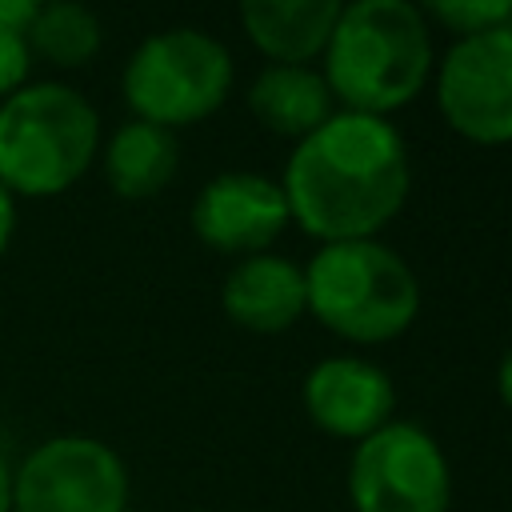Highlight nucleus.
I'll list each match as a JSON object with an SVG mask.
<instances>
[{"label": "nucleus", "mask_w": 512, "mask_h": 512, "mask_svg": "<svg viewBox=\"0 0 512 512\" xmlns=\"http://www.w3.org/2000/svg\"><path fill=\"white\" fill-rule=\"evenodd\" d=\"M280 188L304 232L368 240L408 196V148L384 116L336 112L300 136Z\"/></svg>", "instance_id": "obj_1"}, {"label": "nucleus", "mask_w": 512, "mask_h": 512, "mask_svg": "<svg viewBox=\"0 0 512 512\" xmlns=\"http://www.w3.org/2000/svg\"><path fill=\"white\" fill-rule=\"evenodd\" d=\"M432 64L424 16L408 0H356L340 8L324 44V84L348 112L384 116L408 104Z\"/></svg>", "instance_id": "obj_2"}, {"label": "nucleus", "mask_w": 512, "mask_h": 512, "mask_svg": "<svg viewBox=\"0 0 512 512\" xmlns=\"http://www.w3.org/2000/svg\"><path fill=\"white\" fill-rule=\"evenodd\" d=\"M100 116L68 84H24L0 104V188L60 196L96 160Z\"/></svg>", "instance_id": "obj_3"}, {"label": "nucleus", "mask_w": 512, "mask_h": 512, "mask_svg": "<svg viewBox=\"0 0 512 512\" xmlns=\"http://www.w3.org/2000/svg\"><path fill=\"white\" fill-rule=\"evenodd\" d=\"M308 308L340 336L376 344L404 332L420 308L416 272L376 240L324 244L304 268Z\"/></svg>", "instance_id": "obj_4"}, {"label": "nucleus", "mask_w": 512, "mask_h": 512, "mask_svg": "<svg viewBox=\"0 0 512 512\" xmlns=\"http://www.w3.org/2000/svg\"><path fill=\"white\" fill-rule=\"evenodd\" d=\"M232 88L228 48L200 28L148 36L124 64V100L136 120L176 128L220 108Z\"/></svg>", "instance_id": "obj_5"}, {"label": "nucleus", "mask_w": 512, "mask_h": 512, "mask_svg": "<svg viewBox=\"0 0 512 512\" xmlns=\"http://www.w3.org/2000/svg\"><path fill=\"white\" fill-rule=\"evenodd\" d=\"M12 512H128V468L96 436H52L12 472Z\"/></svg>", "instance_id": "obj_6"}, {"label": "nucleus", "mask_w": 512, "mask_h": 512, "mask_svg": "<svg viewBox=\"0 0 512 512\" xmlns=\"http://www.w3.org/2000/svg\"><path fill=\"white\" fill-rule=\"evenodd\" d=\"M348 492L356 512H444L452 492L448 460L424 428L388 420L360 440Z\"/></svg>", "instance_id": "obj_7"}, {"label": "nucleus", "mask_w": 512, "mask_h": 512, "mask_svg": "<svg viewBox=\"0 0 512 512\" xmlns=\"http://www.w3.org/2000/svg\"><path fill=\"white\" fill-rule=\"evenodd\" d=\"M436 96L460 136L480 144L512 140V32L488 28L460 36L440 60Z\"/></svg>", "instance_id": "obj_8"}, {"label": "nucleus", "mask_w": 512, "mask_h": 512, "mask_svg": "<svg viewBox=\"0 0 512 512\" xmlns=\"http://www.w3.org/2000/svg\"><path fill=\"white\" fill-rule=\"evenodd\" d=\"M284 224H288L284 188L256 172H220L200 188L192 204L196 236L220 252L256 256L280 236Z\"/></svg>", "instance_id": "obj_9"}, {"label": "nucleus", "mask_w": 512, "mask_h": 512, "mask_svg": "<svg viewBox=\"0 0 512 512\" xmlns=\"http://www.w3.org/2000/svg\"><path fill=\"white\" fill-rule=\"evenodd\" d=\"M392 404L396 392L388 372L356 356L320 360L304 376V408L332 436H372L388 424Z\"/></svg>", "instance_id": "obj_10"}, {"label": "nucleus", "mask_w": 512, "mask_h": 512, "mask_svg": "<svg viewBox=\"0 0 512 512\" xmlns=\"http://www.w3.org/2000/svg\"><path fill=\"white\" fill-rule=\"evenodd\" d=\"M224 312L252 332H280L308 308L304 272L284 256H244L224 280Z\"/></svg>", "instance_id": "obj_11"}, {"label": "nucleus", "mask_w": 512, "mask_h": 512, "mask_svg": "<svg viewBox=\"0 0 512 512\" xmlns=\"http://www.w3.org/2000/svg\"><path fill=\"white\" fill-rule=\"evenodd\" d=\"M340 8L336 0H248L240 4V20L256 48L280 64H300L328 44Z\"/></svg>", "instance_id": "obj_12"}, {"label": "nucleus", "mask_w": 512, "mask_h": 512, "mask_svg": "<svg viewBox=\"0 0 512 512\" xmlns=\"http://www.w3.org/2000/svg\"><path fill=\"white\" fill-rule=\"evenodd\" d=\"M180 164V144L172 128L148 124V120H128L112 132L104 144V176L116 196L124 200H144L156 196Z\"/></svg>", "instance_id": "obj_13"}, {"label": "nucleus", "mask_w": 512, "mask_h": 512, "mask_svg": "<svg viewBox=\"0 0 512 512\" xmlns=\"http://www.w3.org/2000/svg\"><path fill=\"white\" fill-rule=\"evenodd\" d=\"M248 108L280 136H308L332 116V92L304 64H268L248 88Z\"/></svg>", "instance_id": "obj_14"}, {"label": "nucleus", "mask_w": 512, "mask_h": 512, "mask_svg": "<svg viewBox=\"0 0 512 512\" xmlns=\"http://www.w3.org/2000/svg\"><path fill=\"white\" fill-rule=\"evenodd\" d=\"M100 20L92 8L76 4V0H56V4H40L32 28L24 32L28 52L52 60L56 68H80L100 52Z\"/></svg>", "instance_id": "obj_15"}, {"label": "nucleus", "mask_w": 512, "mask_h": 512, "mask_svg": "<svg viewBox=\"0 0 512 512\" xmlns=\"http://www.w3.org/2000/svg\"><path fill=\"white\" fill-rule=\"evenodd\" d=\"M508 4H512V0H436L432 12H436L448 28L464 32V36H476V32L500 28L504 16H508Z\"/></svg>", "instance_id": "obj_16"}, {"label": "nucleus", "mask_w": 512, "mask_h": 512, "mask_svg": "<svg viewBox=\"0 0 512 512\" xmlns=\"http://www.w3.org/2000/svg\"><path fill=\"white\" fill-rule=\"evenodd\" d=\"M28 68H32V52H28L24 36L0 32V104H4L16 88H24Z\"/></svg>", "instance_id": "obj_17"}, {"label": "nucleus", "mask_w": 512, "mask_h": 512, "mask_svg": "<svg viewBox=\"0 0 512 512\" xmlns=\"http://www.w3.org/2000/svg\"><path fill=\"white\" fill-rule=\"evenodd\" d=\"M36 0H0V32H12V36H24L36 20Z\"/></svg>", "instance_id": "obj_18"}, {"label": "nucleus", "mask_w": 512, "mask_h": 512, "mask_svg": "<svg viewBox=\"0 0 512 512\" xmlns=\"http://www.w3.org/2000/svg\"><path fill=\"white\" fill-rule=\"evenodd\" d=\"M12 232H16V196L8 188H0V256L12 244Z\"/></svg>", "instance_id": "obj_19"}, {"label": "nucleus", "mask_w": 512, "mask_h": 512, "mask_svg": "<svg viewBox=\"0 0 512 512\" xmlns=\"http://www.w3.org/2000/svg\"><path fill=\"white\" fill-rule=\"evenodd\" d=\"M496 388H500V400L512 408V348L500 356V368H496Z\"/></svg>", "instance_id": "obj_20"}, {"label": "nucleus", "mask_w": 512, "mask_h": 512, "mask_svg": "<svg viewBox=\"0 0 512 512\" xmlns=\"http://www.w3.org/2000/svg\"><path fill=\"white\" fill-rule=\"evenodd\" d=\"M0 512H12V464L0 456Z\"/></svg>", "instance_id": "obj_21"}, {"label": "nucleus", "mask_w": 512, "mask_h": 512, "mask_svg": "<svg viewBox=\"0 0 512 512\" xmlns=\"http://www.w3.org/2000/svg\"><path fill=\"white\" fill-rule=\"evenodd\" d=\"M500 28H508V32H512V4H508V16H504V24H500Z\"/></svg>", "instance_id": "obj_22"}]
</instances>
